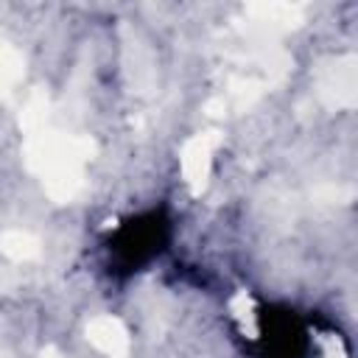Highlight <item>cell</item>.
I'll list each match as a JSON object with an SVG mask.
<instances>
[{
  "instance_id": "3",
  "label": "cell",
  "mask_w": 358,
  "mask_h": 358,
  "mask_svg": "<svg viewBox=\"0 0 358 358\" xmlns=\"http://www.w3.org/2000/svg\"><path fill=\"white\" fill-rule=\"evenodd\" d=\"M0 246H3V252H6L8 257H14V260H28V257H34V255L39 252L36 241H34L31 235H25V232H8V235H3Z\"/></svg>"
},
{
  "instance_id": "1",
  "label": "cell",
  "mask_w": 358,
  "mask_h": 358,
  "mask_svg": "<svg viewBox=\"0 0 358 358\" xmlns=\"http://www.w3.org/2000/svg\"><path fill=\"white\" fill-rule=\"evenodd\" d=\"M215 145V134H199L193 137L187 145H185V154H182V171H185V179L190 182V187L199 193L204 187V179H207V171H210V151Z\"/></svg>"
},
{
  "instance_id": "5",
  "label": "cell",
  "mask_w": 358,
  "mask_h": 358,
  "mask_svg": "<svg viewBox=\"0 0 358 358\" xmlns=\"http://www.w3.org/2000/svg\"><path fill=\"white\" fill-rule=\"evenodd\" d=\"M42 358H59V355H56V352H53V350H48V352H45V355H42Z\"/></svg>"
},
{
  "instance_id": "4",
  "label": "cell",
  "mask_w": 358,
  "mask_h": 358,
  "mask_svg": "<svg viewBox=\"0 0 358 358\" xmlns=\"http://www.w3.org/2000/svg\"><path fill=\"white\" fill-rule=\"evenodd\" d=\"M232 308H235V313H238L241 324H243V327H249V333H255V313H252V299H249L246 294H238V296H235V302H232Z\"/></svg>"
},
{
  "instance_id": "2",
  "label": "cell",
  "mask_w": 358,
  "mask_h": 358,
  "mask_svg": "<svg viewBox=\"0 0 358 358\" xmlns=\"http://www.w3.org/2000/svg\"><path fill=\"white\" fill-rule=\"evenodd\" d=\"M87 336L98 350H103L112 358H126V352H129V336H126L123 324L112 316L92 319L90 327H87Z\"/></svg>"
}]
</instances>
